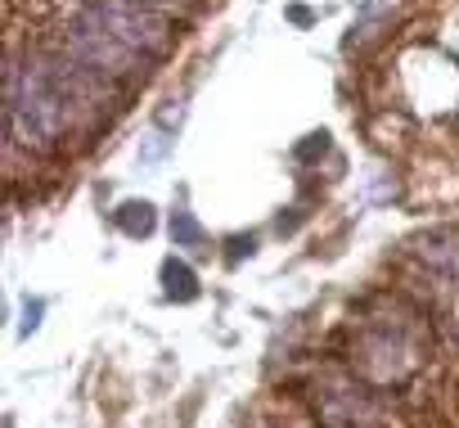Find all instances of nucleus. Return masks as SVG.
Segmentation results:
<instances>
[{
	"mask_svg": "<svg viewBox=\"0 0 459 428\" xmlns=\"http://www.w3.org/2000/svg\"><path fill=\"white\" fill-rule=\"evenodd\" d=\"M5 122L28 149H50L73 122V95L64 91L50 59L10 64L5 77Z\"/></svg>",
	"mask_w": 459,
	"mask_h": 428,
	"instance_id": "1",
	"label": "nucleus"
},
{
	"mask_svg": "<svg viewBox=\"0 0 459 428\" xmlns=\"http://www.w3.org/2000/svg\"><path fill=\"white\" fill-rule=\"evenodd\" d=\"M82 19L100 23L126 50H135L144 59H162L171 50V23H167V14L153 10V5H144V0H86Z\"/></svg>",
	"mask_w": 459,
	"mask_h": 428,
	"instance_id": "2",
	"label": "nucleus"
},
{
	"mask_svg": "<svg viewBox=\"0 0 459 428\" xmlns=\"http://www.w3.org/2000/svg\"><path fill=\"white\" fill-rule=\"evenodd\" d=\"M351 365L360 370L365 383L392 388V383H401V379L414 374L419 356H414V343L405 338L401 325H369V329L360 334V343H356Z\"/></svg>",
	"mask_w": 459,
	"mask_h": 428,
	"instance_id": "3",
	"label": "nucleus"
},
{
	"mask_svg": "<svg viewBox=\"0 0 459 428\" xmlns=\"http://www.w3.org/2000/svg\"><path fill=\"white\" fill-rule=\"evenodd\" d=\"M68 59H77L82 68H91L95 77H135V73H144V55H135V50H126L113 32H104L100 23H91V19H73L68 23Z\"/></svg>",
	"mask_w": 459,
	"mask_h": 428,
	"instance_id": "4",
	"label": "nucleus"
},
{
	"mask_svg": "<svg viewBox=\"0 0 459 428\" xmlns=\"http://www.w3.org/2000/svg\"><path fill=\"white\" fill-rule=\"evenodd\" d=\"M316 415L325 428H383V410L360 383H320Z\"/></svg>",
	"mask_w": 459,
	"mask_h": 428,
	"instance_id": "5",
	"label": "nucleus"
},
{
	"mask_svg": "<svg viewBox=\"0 0 459 428\" xmlns=\"http://www.w3.org/2000/svg\"><path fill=\"white\" fill-rule=\"evenodd\" d=\"M153 212H158V207H153L149 198H131V203L117 207V226H122L131 240H144V235H153V226H158Z\"/></svg>",
	"mask_w": 459,
	"mask_h": 428,
	"instance_id": "6",
	"label": "nucleus"
},
{
	"mask_svg": "<svg viewBox=\"0 0 459 428\" xmlns=\"http://www.w3.org/2000/svg\"><path fill=\"white\" fill-rule=\"evenodd\" d=\"M162 284H167V298H176V302H194L198 298V275L180 258H167L162 262Z\"/></svg>",
	"mask_w": 459,
	"mask_h": 428,
	"instance_id": "7",
	"label": "nucleus"
},
{
	"mask_svg": "<svg viewBox=\"0 0 459 428\" xmlns=\"http://www.w3.org/2000/svg\"><path fill=\"white\" fill-rule=\"evenodd\" d=\"M171 240H176V249H198V244H207V235H203V226L189 217V212L180 207L176 217H171Z\"/></svg>",
	"mask_w": 459,
	"mask_h": 428,
	"instance_id": "8",
	"label": "nucleus"
},
{
	"mask_svg": "<svg viewBox=\"0 0 459 428\" xmlns=\"http://www.w3.org/2000/svg\"><path fill=\"white\" fill-rule=\"evenodd\" d=\"M307 140H311V144H302V149H298V158H302V162H311L316 153H325V149H329V135H325V131H320V135H307Z\"/></svg>",
	"mask_w": 459,
	"mask_h": 428,
	"instance_id": "9",
	"label": "nucleus"
},
{
	"mask_svg": "<svg viewBox=\"0 0 459 428\" xmlns=\"http://www.w3.org/2000/svg\"><path fill=\"white\" fill-rule=\"evenodd\" d=\"M289 19H293V23H311V10H307V5H293Z\"/></svg>",
	"mask_w": 459,
	"mask_h": 428,
	"instance_id": "10",
	"label": "nucleus"
},
{
	"mask_svg": "<svg viewBox=\"0 0 459 428\" xmlns=\"http://www.w3.org/2000/svg\"><path fill=\"white\" fill-rule=\"evenodd\" d=\"M144 5H153V10H158V5H171V0H144Z\"/></svg>",
	"mask_w": 459,
	"mask_h": 428,
	"instance_id": "11",
	"label": "nucleus"
}]
</instances>
